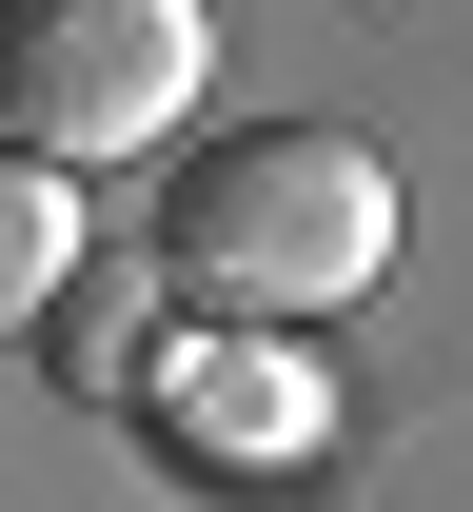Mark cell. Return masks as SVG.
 I'll return each mask as SVG.
<instances>
[{
    "label": "cell",
    "mask_w": 473,
    "mask_h": 512,
    "mask_svg": "<svg viewBox=\"0 0 473 512\" xmlns=\"http://www.w3.org/2000/svg\"><path fill=\"white\" fill-rule=\"evenodd\" d=\"M158 276L198 296V335H316L395 276V158L355 119H237L178 138L158 178Z\"/></svg>",
    "instance_id": "cell-1"
},
{
    "label": "cell",
    "mask_w": 473,
    "mask_h": 512,
    "mask_svg": "<svg viewBox=\"0 0 473 512\" xmlns=\"http://www.w3.org/2000/svg\"><path fill=\"white\" fill-rule=\"evenodd\" d=\"M198 79H217V20L198 0H20L0 20V158H158L198 138Z\"/></svg>",
    "instance_id": "cell-2"
},
{
    "label": "cell",
    "mask_w": 473,
    "mask_h": 512,
    "mask_svg": "<svg viewBox=\"0 0 473 512\" xmlns=\"http://www.w3.org/2000/svg\"><path fill=\"white\" fill-rule=\"evenodd\" d=\"M158 414H178V434H198V473H237V493H276V473H316V434H336V414H316V375H296L276 335H198Z\"/></svg>",
    "instance_id": "cell-3"
},
{
    "label": "cell",
    "mask_w": 473,
    "mask_h": 512,
    "mask_svg": "<svg viewBox=\"0 0 473 512\" xmlns=\"http://www.w3.org/2000/svg\"><path fill=\"white\" fill-rule=\"evenodd\" d=\"M178 316H198V296L138 256V276H79L60 316H40V355H60V394H99V414H119V394H178Z\"/></svg>",
    "instance_id": "cell-4"
},
{
    "label": "cell",
    "mask_w": 473,
    "mask_h": 512,
    "mask_svg": "<svg viewBox=\"0 0 473 512\" xmlns=\"http://www.w3.org/2000/svg\"><path fill=\"white\" fill-rule=\"evenodd\" d=\"M0 296H40V316L79 296V178L60 158H0Z\"/></svg>",
    "instance_id": "cell-5"
}]
</instances>
